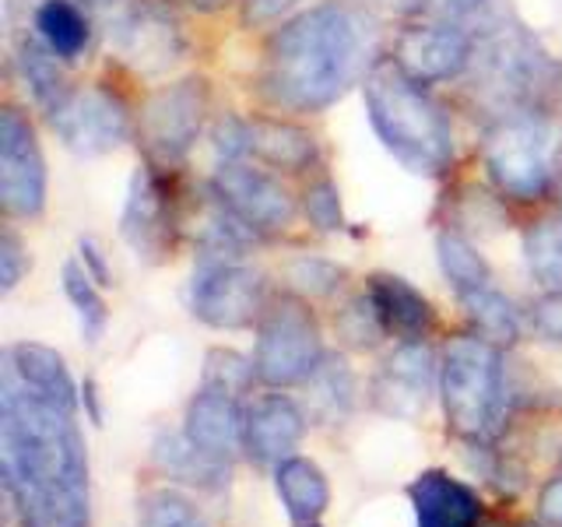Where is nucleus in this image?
I'll return each instance as SVG.
<instances>
[{
  "mask_svg": "<svg viewBox=\"0 0 562 527\" xmlns=\"http://www.w3.org/2000/svg\"><path fill=\"white\" fill-rule=\"evenodd\" d=\"M531 327L544 341L562 345V292H544L531 306Z\"/></svg>",
  "mask_w": 562,
  "mask_h": 527,
  "instance_id": "39",
  "label": "nucleus"
},
{
  "mask_svg": "<svg viewBox=\"0 0 562 527\" xmlns=\"http://www.w3.org/2000/svg\"><path fill=\"white\" fill-rule=\"evenodd\" d=\"M110 46L116 57L140 75H166L187 57V35L180 22L155 0L123 8L110 25Z\"/></svg>",
  "mask_w": 562,
  "mask_h": 527,
  "instance_id": "14",
  "label": "nucleus"
},
{
  "mask_svg": "<svg viewBox=\"0 0 562 527\" xmlns=\"http://www.w3.org/2000/svg\"><path fill=\"white\" fill-rule=\"evenodd\" d=\"M35 35L57 53L60 60H78L88 40H92V22H88L85 4L78 0H43L35 8Z\"/></svg>",
  "mask_w": 562,
  "mask_h": 527,
  "instance_id": "24",
  "label": "nucleus"
},
{
  "mask_svg": "<svg viewBox=\"0 0 562 527\" xmlns=\"http://www.w3.org/2000/svg\"><path fill=\"white\" fill-rule=\"evenodd\" d=\"M289 4H295V0H250V14L254 22H260V18H274V14H281Z\"/></svg>",
  "mask_w": 562,
  "mask_h": 527,
  "instance_id": "43",
  "label": "nucleus"
},
{
  "mask_svg": "<svg viewBox=\"0 0 562 527\" xmlns=\"http://www.w3.org/2000/svg\"><path fill=\"white\" fill-rule=\"evenodd\" d=\"M524 260L544 292H562V215L541 218L527 228Z\"/></svg>",
  "mask_w": 562,
  "mask_h": 527,
  "instance_id": "30",
  "label": "nucleus"
},
{
  "mask_svg": "<svg viewBox=\"0 0 562 527\" xmlns=\"http://www.w3.org/2000/svg\"><path fill=\"white\" fill-rule=\"evenodd\" d=\"M439 380L436 356L426 341H401L373 380V401L391 418H415L426 412L432 383Z\"/></svg>",
  "mask_w": 562,
  "mask_h": 527,
  "instance_id": "16",
  "label": "nucleus"
},
{
  "mask_svg": "<svg viewBox=\"0 0 562 527\" xmlns=\"http://www.w3.org/2000/svg\"><path fill=\"white\" fill-rule=\"evenodd\" d=\"M369 299L380 313L386 334L401 341H426L436 327V310L408 278L401 274H373L369 278Z\"/></svg>",
  "mask_w": 562,
  "mask_h": 527,
  "instance_id": "21",
  "label": "nucleus"
},
{
  "mask_svg": "<svg viewBox=\"0 0 562 527\" xmlns=\"http://www.w3.org/2000/svg\"><path fill=\"white\" fill-rule=\"evenodd\" d=\"M538 524L541 527H562V474L549 479L538 492Z\"/></svg>",
  "mask_w": 562,
  "mask_h": 527,
  "instance_id": "40",
  "label": "nucleus"
},
{
  "mask_svg": "<svg viewBox=\"0 0 562 527\" xmlns=\"http://www.w3.org/2000/svg\"><path fill=\"white\" fill-rule=\"evenodd\" d=\"M78 260L85 264V271L92 274L99 285H113V271H110V264H105L102 250L92 243V239H78Z\"/></svg>",
  "mask_w": 562,
  "mask_h": 527,
  "instance_id": "41",
  "label": "nucleus"
},
{
  "mask_svg": "<svg viewBox=\"0 0 562 527\" xmlns=\"http://www.w3.org/2000/svg\"><path fill=\"white\" fill-rule=\"evenodd\" d=\"M436 260H439V271H443V278L450 281L457 295L492 285L488 260L479 254V246H474L468 236L453 233V228H443V233L436 236Z\"/></svg>",
  "mask_w": 562,
  "mask_h": 527,
  "instance_id": "29",
  "label": "nucleus"
},
{
  "mask_svg": "<svg viewBox=\"0 0 562 527\" xmlns=\"http://www.w3.org/2000/svg\"><path fill=\"white\" fill-rule=\"evenodd\" d=\"M479 527H506V524H499V520H485V524H479Z\"/></svg>",
  "mask_w": 562,
  "mask_h": 527,
  "instance_id": "46",
  "label": "nucleus"
},
{
  "mask_svg": "<svg viewBox=\"0 0 562 527\" xmlns=\"http://www.w3.org/2000/svg\"><path fill=\"white\" fill-rule=\"evenodd\" d=\"M474 40L479 46L468 75L474 78L479 102L492 105L496 120L520 110H541V96L559 81V60L549 57V49L509 14L474 32Z\"/></svg>",
  "mask_w": 562,
  "mask_h": 527,
  "instance_id": "4",
  "label": "nucleus"
},
{
  "mask_svg": "<svg viewBox=\"0 0 562 527\" xmlns=\"http://www.w3.org/2000/svg\"><path fill=\"white\" fill-rule=\"evenodd\" d=\"M0 204L11 218H40L46 208V158L32 120L14 105L0 110Z\"/></svg>",
  "mask_w": 562,
  "mask_h": 527,
  "instance_id": "11",
  "label": "nucleus"
},
{
  "mask_svg": "<svg viewBox=\"0 0 562 527\" xmlns=\"http://www.w3.org/2000/svg\"><path fill=\"white\" fill-rule=\"evenodd\" d=\"M246 137H250V155L257 162L271 166L278 172H306L316 158H321L316 137L306 127H299V123L281 120V116L246 120Z\"/></svg>",
  "mask_w": 562,
  "mask_h": 527,
  "instance_id": "22",
  "label": "nucleus"
},
{
  "mask_svg": "<svg viewBox=\"0 0 562 527\" xmlns=\"http://www.w3.org/2000/svg\"><path fill=\"white\" fill-rule=\"evenodd\" d=\"M243 429L246 412L239 397L201 383V391L190 397L183 418V436L190 439V447L211 457V461L225 464L236 450H243Z\"/></svg>",
  "mask_w": 562,
  "mask_h": 527,
  "instance_id": "17",
  "label": "nucleus"
},
{
  "mask_svg": "<svg viewBox=\"0 0 562 527\" xmlns=\"http://www.w3.org/2000/svg\"><path fill=\"white\" fill-rule=\"evenodd\" d=\"M562 131L544 110H520L492 120L482 162L492 187L509 201H538L559 172Z\"/></svg>",
  "mask_w": 562,
  "mask_h": 527,
  "instance_id": "6",
  "label": "nucleus"
},
{
  "mask_svg": "<svg viewBox=\"0 0 562 527\" xmlns=\"http://www.w3.org/2000/svg\"><path fill=\"white\" fill-rule=\"evenodd\" d=\"M46 116H49V127L57 134L60 145L81 158L110 155L134 134V120H131L127 102L102 85L70 88Z\"/></svg>",
  "mask_w": 562,
  "mask_h": 527,
  "instance_id": "9",
  "label": "nucleus"
},
{
  "mask_svg": "<svg viewBox=\"0 0 562 527\" xmlns=\"http://www.w3.org/2000/svg\"><path fill=\"white\" fill-rule=\"evenodd\" d=\"M81 408L92 426H102V404H99V383L92 377H85L81 383Z\"/></svg>",
  "mask_w": 562,
  "mask_h": 527,
  "instance_id": "42",
  "label": "nucleus"
},
{
  "mask_svg": "<svg viewBox=\"0 0 562 527\" xmlns=\"http://www.w3.org/2000/svg\"><path fill=\"white\" fill-rule=\"evenodd\" d=\"M137 527H207L204 514L180 489H148L137 500Z\"/></svg>",
  "mask_w": 562,
  "mask_h": 527,
  "instance_id": "31",
  "label": "nucleus"
},
{
  "mask_svg": "<svg viewBox=\"0 0 562 527\" xmlns=\"http://www.w3.org/2000/svg\"><path fill=\"white\" fill-rule=\"evenodd\" d=\"M457 303H461L474 334H482L485 341L503 348V345H514L520 338V313L496 285L461 292L457 295Z\"/></svg>",
  "mask_w": 562,
  "mask_h": 527,
  "instance_id": "26",
  "label": "nucleus"
},
{
  "mask_svg": "<svg viewBox=\"0 0 562 527\" xmlns=\"http://www.w3.org/2000/svg\"><path fill=\"white\" fill-rule=\"evenodd\" d=\"M0 468L25 527H88V457L75 415L0 369Z\"/></svg>",
  "mask_w": 562,
  "mask_h": 527,
  "instance_id": "1",
  "label": "nucleus"
},
{
  "mask_svg": "<svg viewBox=\"0 0 562 527\" xmlns=\"http://www.w3.org/2000/svg\"><path fill=\"white\" fill-rule=\"evenodd\" d=\"M334 324H338V334L351 348H376L386 338V327H383L369 292L359 295V299H351L345 310H338Z\"/></svg>",
  "mask_w": 562,
  "mask_h": 527,
  "instance_id": "34",
  "label": "nucleus"
},
{
  "mask_svg": "<svg viewBox=\"0 0 562 527\" xmlns=\"http://www.w3.org/2000/svg\"><path fill=\"white\" fill-rule=\"evenodd\" d=\"M257 377V362L246 359L236 348H211L204 356V386H218L225 394H246L254 386Z\"/></svg>",
  "mask_w": 562,
  "mask_h": 527,
  "instance_id": "33",
  "label": "nucleus"
},
{
  "mask_svg": "<svg viewBox=\"0 0 562 527\" xmlns=\"http://www.w3.org/2000/svg\"><path fill=\"white\" fill-rule=\"evenodd\" d=\"M29 268H32V260L25 254L22 239H18L8 228V233L0 236V292L11 295L18 285H22V278L29 274Z\"/></svg>",
  "mask_w": 562,
  "mask_h": 527,
  "instance_id": "37",
  "label": "nucleus"
},
{
  "mask_svg": "<svg viewBox=\"0 0 562 527\" xmlns=\"http://www.w3.org/2000/svg\"><path fill=\"white\" fill-rule=\"evenodd\" d=\"M306 401L310 415L321 422H338L351 412V404H356V373L341 356L321 359V366L306 380Z\"/></svg>",
  "mask_w": 562,
  "mask_h": 527,
  "instance_id": "27",
  "label": "nucleus"
},
{
  "mask_svg": "<svg viewBox=\"0 0 562 527\" xmlns=\"http://www.w3.org/2000/svg\"><path fill=\"white\" fill-rule=\"evenodd\" d=\"M78 4H110V0H78Z\"/></svg>",
  "mask_w": 562,
  "mask_h": 527,
  "instance_id": "45",
  "label": "nucleus"
},
{
  "mask_svg": "<svg viewBox=\"0 0 562 527\" xmlns=\"http://www.w3.org/2000/svg\"><path fill=\"white\" fill-rule=\"evenodd\" d=\"M306 412L285 394H268L246 408L243 450L257 464H281L306 436Z\"/></svg>",
  "mask_w": 562,
  "mask_h": 527,
  "instance_id": "18",
  "label": "nucleus"
},
{
  "mask_svg": "<svg viewBox=\"0 0 562 527\" xmlns=\"http://www.w3.org/2000/svg\"><path fill=\"white\" fill-rule=\"evenodd\" d=\"M0 369L11 373L35 397L57 404V408H64L70 415L78 412L81 386L70 380V369L57 348L40 345V341H18V345L4 348V366Z\"/></svg>",
  "mask_w": 562,
  "mask_h": 527,
  "instance_id": "20",
  "label": "nucleus"
},
{
  "mask_svg": "<svg viewBox=\"0 0 562 527\" xmlns=\"http://www.w3.org/2000/svg\"><path fill=\"white\" fill-rule=\"evenodd\" d=\"M204 116H207V85L201 78L162 85L140 105L137 141L155 166H176L198 145Z\"/></svg>",
  "mask_w": 562,
  "mask_h": 527,
  "instance_id": "8",
  "label": "nucleus"
},
{
  "mask_svg": "<svg viewBox=\"0 0 562 527\" xmlns=\"http://www.w3.org/2000/svg\"><path fill=\"white\" fill-rule=\"evenodd\" d=\"M369 25L345 0H321L281 22L260 64V92L285 113H321L366 75Z\"/></svg>",
  "mask_w": 562,
  "mask_h": 527,
  "instance_id": "2",
  "label": "nucleus"
},
{
  "mask_svg": "<svg viewBox=\"0 0 562 527\" xmlns=\"http://www.w3.org/2000/svg\"><path fill=\"white\" fill-rule=\"evenodd\" d=\"M559 464H562V450H559Z\"/></svg>",
  "mask_w": 562,
  "mask_h": 527,
  "instance_id": "48",
  "label": "nucleus"
},
{
  "mask_svg": "<svg viewBox=\"0 0 562 527\" xmlns=\"http://www.w3.org/2000/svg\"><path fill=\"white\" fill-rule=\"evenodd\" d=\"M408 500L415 509V527H479L482 524L479 492L468 482L453 479L443 468L422 471L408 485Z\"/></svg>",
  "mask_w": 562,
  "mask_h": 527,
  "instance_id": "19",
  "label": "nucleus"
},
{
  "mask_svg": "<svg viewBox=\"0 0 562 527\" xmlns=\"http://www.w3.org/2000/svg\"><path fill=\"white\" fill-rule=\"evenodd\" d=\"M289 281L295 292L303 295H330L341 289L345 281V268L341 264H334L327 257H313V254H303L289 264Z\"/></svg>",
  "mask_w": 562,
  "mask_h": 527,
  "instance_id": "35",
  "label": "nucleus"
},
{
  "mask_svg": "<svg viewBox=\"0 0 562 527\" xmlns=\"http://www.w3.org/2000/svg\"><path fill=\"white\" fill-rule=\"evenodd\" d=\"M268 299H263L260 271L243 260H201L190 278V313L215 330L254 327Z\"/></svg>",
  "mask_w": 562,
  "mask_h": 527,
  "instance_id": "10",
  "label": "nucleus"
},
{
  "mask_svg": "<svg viewBox=\"0 0 562 527\" xmlns=\"http://www.w3.org/2000/svg\"><path fill=\"white\" fill-rule=\"evenodd\" d=\"M303 211L313 228L321 233H341L345 228V211H341V190L330 176H321L313 180L303 193Z\"/></svg>",
  "mask_w": 562,
  "mask_h": 527,
  "instance_id": "36",
  "label": "nucleus"
},
{
  "mask_svg": "<svg viewBox=\"0 0 562 527\" xmlns=\"http://www.w3.org/2000/svg\"><path fill=\"white\" fill-rule=\"evenodd\" d=\"M412 8L436 22H453L464 29H488L492 22H499L506 11V0H412Z\"/></svg>",
  "mask_w": 562,
  "mask_h": 527,
  "instance_id": "32",
  "label": "nucleus"
},
{
  "mask_svg": "<svg viewBox=\"0 0 562 527\" xmlns=\"http://www.w3.org/2000/svg\"><path fill=\"white\" fill-rule=\"evenodd\" d=\"M211 198L257 236L281 233L295 218V201L281 180L246 162H218L211 176Z\"/></svg>",
  "mask_w": 562,
  "mask_h": 527,
  "instance_id": "13",
  "label": "nucleus"
},
{
  "mask_svg": "<svg viewBox=\"0 0 562 527\" xmlns=\"http://www.w3.org/2000/svg\"><path fill=\"white\" fill-rule=\"evenodd\" d=\"M120 236L140 260H162L172 246V201L155 166H137L120 215Z\"/></svg>",
  "mask_w": 562,
  "mask_h": 527,
  "instance_id": "15",
  "label": "nucleus"
},
{
  "mask_svg": "<svg viewBox=\"0 0 562 527\" xmlns=\"http://www.w3.org/2000/svg\"><path fill=\"white\" fill-rule=\"evenodd\" d=\"M474 46H479V40H474L471 29L426 18V22L404 25L397 32L391 57L418 85H443L468 75Z\"/></svg>",
  "mask_w": 562,
  "mask_h": 527,
  "instance_id": "12",
  "label": "nucleus"
},
{
  "mask_svg": "<svg viewBox=\"0 0 562 527\" xmlns=\"http://www.w3.org/2000/svg\"><path fill=\"white\" fill-rule=\"evenodd\" d=\"M215 155L218 162H243V155H250V137H246V120L225 116L215 127Z\"/></svg>",
  "mask_w": 562,
  "mask_h": 527,
  "instance_id": "38",
  "label": "nucleus"
},
{
  "mask_svg": "<svg viewBox=\"0 0 562 527\" xmlns=\"http://www.w3.org/2000/svg\"><path fill=\"white\" fill-rule=\"evenodd\" d=\"M439 397L447 426L468 444H485L503 429L506 412V373L503 348L482 334L450 338L439 359Z\"/></svg>",
  "mask_w": 562,
  "mask_h": 527,
  "instance_id": "5",
  "label": "nucleus"
},
{
  "mask_svg": "<svg viewBox=\"0 0 562 527\" xmlns=\"http://www.w3.org/2000/svg\"><path fill=\"white\" fill-rule=\"evenodd\" d=\"M274 489L278 500L285 506V514L295 524H316L330 506V485L321 464H313L310 457H285L274 464Z\"/></svg>",
  "mask_w": 562,
  "mask_h": 527,
  "instance_id": "23",
  "label": "nucleus"
},
{
  "mask_svg": "<svg viewBox=\"0 0 562 527\" xmlns=\"http://www.w3.org/2000/svg\"><path fill=\"white\" fill-rule=\"evenodd\" d=\"M60 285H64L67 303L78 313L81 338L88 345H95L105 334V324H110V306H105V299H102V285L85 271V264L78 257L67 260L60 268Z\"/></svg>",
  "mask_w": 562,
  "mask_h": 527,
  "instance_id": "28",
  "label": "nucleus"
},
{
  "mask_svg": "<svg viewBox=\"0 0 562 527\" xmlns=\"http://www.w3.org/2000/svg\"><path fill=\"white\" fill-rule=\"evenodd\" d=\"M555 92H559V99H562V60H559V81H555Z\"/></svg>",
  "mask_w": 562,
  "mask_h": 527,
  "instance_id": "44",
  "label": "nucleus"
},
{
  "mask_svg": "<svg viewBox=\"0 0 562 527\" xmlns=\"http://www.w3.org/2000/svg\"><path fill=\"white\" fill-rule=\"evenodd\" d=\"M299 527H316V524H299Z\"/></svg>",
  "mask_w": 562,
  "mask_h": 527,
  "instance_id": "47",
  "label": "nucleus"
},
{
  "mask_svg": "<svg viewBox=\"0 0 562 527\" xmlns=\"http://www.w3.org/2000/svg\"><path fill=\"white\" fill-rule=\"evenodd\" d=\"M362 102L369 127L404 169L443 176L453 166V131L439 102L394 64L380 57L362 75Z\"/></svg>",
  "mask_w": 562,
  "mask_h": 527,
  "instance_id": "3",
  "label": "nucleus"
},
{
  "mask_svg": "<svg viewBox=\"0 0 562 527\" xmlns=\"http://www.w3.org/2000/svg\"><path fill=\"white\" fill-rule=\"evenodd\" d=\"M324 359V334L316 324L306 299L299 295H278L268 303L257 321V345L254 362L257 377L268 386H295L306 383L310 373Z\"/></svg>",
  "mask_w": 562,
  "mask_h": 527,
  "instance_id": "7",
  "label": "nucleus"
},
{
  "mask_svg": "<svg viewBox=\"0 0 562 527\" xmlns=\"http://www.w3.org/2000/svg\"><path fill=\"white\" fill-rule=\"evenodd\" d=\"M60 64L64 60L40 40V35H35V40H32V35H25V40L18 43V53H14L18 78H22V85L29 88V96L35 99V105H43L46 113L70 92Z\"/></svg>",
  "mask_w": 562,
  "mask_h": 527,
  "instance_id": "25",
  "label": "nucleus"
}]
</instances>
